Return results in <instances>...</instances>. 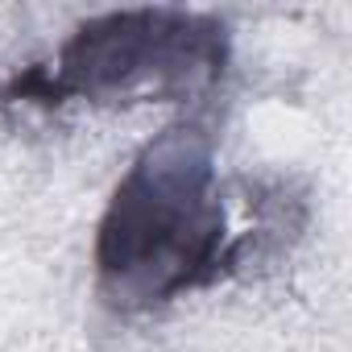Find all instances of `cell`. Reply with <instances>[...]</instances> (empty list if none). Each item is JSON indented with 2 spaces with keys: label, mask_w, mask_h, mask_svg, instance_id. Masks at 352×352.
<instances>
[{
  "label": "cell",
  "mask_w": 352,
  "mask_h": 352,
  "mask_svg": "<svg viewBox=\"0 0 352 352\" xmlns=\"http://www.w3.org/2000/svg\"><path fill=\"white\" fill-rule=\"evenodd\" d=\"M208 149L179 129L124 179L100 228V270L137 298H166L216 265L224 216L208 199Z\"/></svg>",
  "instance_id": "6da1fadb"
}]
</instances>
